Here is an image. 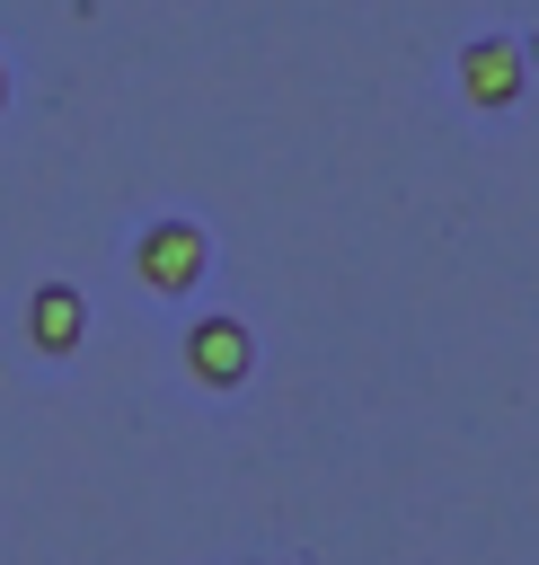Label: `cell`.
<instances>
[{
	"label": "cell",
	"instance_id": "cell-1",
	"mask_svg": "<svg viewBox=\"0 0 539 565\" xmlns=\"http://www.w3.org/2000/svg\"><path fill=\"white\" fill-rule=\"evenodd\" d=\"M133 274L150 282V291H194L203 274H212V230L203 221H186V212H168V221H141V238H133Z\"/></svg>",
	"mask_w": 539,
	"mask_h": 565
},
{
	"label": "cell",
	"instance_id": "cell-2",
	"mask_svg": "<svg viewBox=\"0 0 539 565\" xmlns=\"http://www.w3.org/2000/svg\"><path fill=\"white\" fill-rule=\"evenodd\" d=\"M459 88H468V106H486V115H504L521 88H530V62H521V35H468L459 44Z\"/></svg>",
	"mask_w": 539,
	"mask_h": 565
},
{
	"label": "cell",
	"instance_id": "cell-3",
	"mask_svg": "<svg viewBox=\"0 0 539 565\" xmlns=\"http://www.w3.org/2000/svg\"><path fill=\"white\" fill-rule=\"evenodd\" d=\"M186 371H194L203 388H239V380L256 371V335H247L230 309H212V318L186 327Z\"/></svg>",
	"mask_w": 539,
	"mask_h": 565
},
{
	"label": "cell",
	"instance_id": "cell-4",
	"mask_svg": "<svg viewBox=\"0 0 539 565\" xmlns=\"http://www.w3.org/2000/svg\"><path fill=\"white\" fill-rule=\"evenodd\" d=\"M80 335H88L80 282H35V291H27V344H35V353H71Z\"/></svg>",
	"mask_w": 539,
	"mask_h": 565
},
{
	"label": "cell",
	"instance_id": "cell-5",
	"mask_svg": "<svg viewBox=\"0 0 539 565\" xmlns=\"http://www.w3.org/2000/svg\"><path fill=\"white\" fill-rule=\"evenodd\" d=\"M521 62H530V71H539V26H530V35H521Z\"/></svg>",
	"mask_w": 539,
	"mask_h": 565
},
{
	"label": "cell",
	"instance_id": "cell-6",
	"mask_svg": "<svg viewBox=\"0 0 539 565\" xmlns=\"http://www.w3.org/2000/svg\"><path fill=\"white\" fill-rule=\"evenodd\" d=\"M0 115H9V53H0Z\"/></svg>",
	"mask_w": 539,
	"mask_h": 565
},
{
	"label": "cell",
	"instance_id": "cell-7",
	"mask_svg": "<svg viewBox=\"0 0 539 565\" xmlns=\"http://www.w3.org/2000/svg\"><path fill=\"white\" fill-rule=\"evenodd\" d=\"M283 565H300V556H283Z\"/></svg>",
	"mask_w": 539,
	"mask_h": 565
}]
</instances>
